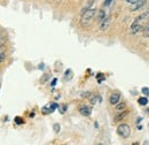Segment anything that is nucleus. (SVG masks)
<instances>
[{
    "label": "nucleus",
    "instance_id": "obj_1",
    "mask_svg": "<svg viewBox=\"0 0 149 145\" xmlns=\"http://www.w3.org/2000/svg\"><path fill=\"white\" fill-rule=\"evenodd\" d=\"M97 14V11L95 9V8H87V9H85V11H83V13H81V23L84 24V25H87V24H90V22L95 18V15Z\"/></svg>",
    "mask_w": 149,
    "mask_h": 145
},
{
    "label": "nucleus",
    "instance_id": "obj_2",
    "mask_svg": "<svg viewBox=\"0 0 149 145\" xmlns=\"http://www.w3.org/2000/svg\"><path fill=\"white\" fill-rule=\"evenodd\" d=\"M117 134L122 137V138H129L131 135V128L127 123H120L117 127Z\"/></svg>",
    "mask_w": 149,
    "mask_h": 145
},
{
    "label": "nucleus",
    "instance_id": "obj_3",
    "mask_svg": "<svg viewBox=\"0 0 149 145\" xmlns=\"http://www.w3.org/2000/svg\"><path fill=\"white\" fill-rule=\"evenodd\" d=\"M58 106H60V105H57L56 103L48 104V105H46L45 107H42V108H41V113H42V114H45V115H47V114H49V113H53V112H54Z\"/></svg>",
    "mask_w": 149,
    "mask_h": 145
},
{
    "label": "nucleus",
    "instance_id": "obj_4",
    "mask_svg": "<svg viewBox=\"0 0 149 145\" xmlns=\"http://www.w3.org/2000/svg\"><path fill=\"white\" fill-rule=\"evenodd\" d=\"M110 23H111V18H110V16H107L103 21H101V22L99 23L100 30H101V31H107L108 28L110 27Z\"/></svg>",
    "mask_w": 149,
    "mask_h": 145
},
{
    "label": "nucleus",
    "instance_id": "obj_5",
    "mask_svg": "<svg viewBox=\"0 0 149 145\" xmlns=\"http://www.w3.org/2000/svg\"><path fill=\"white\" fill-rule=\"evenodd\" d=\"M147 4V0H138L135 4H133V5H131V11L132 12H136V11H139V9H141L145 5Z\"/></svg>",
    "mask_w": 149,
    "mask_h": 145
},
{
    "label": "nucleus",
    "instance_id": "obj_6",
    "mask_svg": "<svg viewBox=\"0 0 149 145\" xmlns=\"http://www.w3.org/2000/svg\"><path fill=\"white\" fill-rule=\"evenodd\" d=\"M79 113L81 115H84V116H90L92 114V108L88 107V106H86V105H81L79 107Z\"/></svg>",
    "mask_w": 149,
    "mask_h": 145
},
{
    "label": "nucleus",
    "instance_id": "obj_7",
    "mask_svg": "<svg viewBox=\"0 0 149 145\" xmlns=\"http://www.w3.org/2000/svg\"><path fill=\"white\" fill-rule=\"evenodd\" d=\"M119 99H120V93L119 92H113L111 96H110V98H109V103L111 105L116 106V104L119 103Z\"/></svg>",
    "mask_w": 149,
    "mask_h": 145
},
{
    "label": "nucleus",
    "instance_id": "obj_8",
    "mask_svg": "<svg viewBox=\"0 0 149 145\" xmlns=\"http://www.w3.org/2000/svg\"><path fill=\"white\" fill-rule=\"evenodd\" d=\"M148 15H149V12H146V13H142V14H140L138 18L134 20V24H141V22H143L146 18H148Z\"/></svg>",
    "mask_w": 149,
    "mask_h": 145
},
{
    "label": "nucleus",
    "instance_id": "obj_9",
    "mask_svg": "<svg viewBox=\"0 0 149 145\" xmlns=\"http://www.w3.org/2000/svg\"><path fill=\"white\" fill-rule=\"evenodd\" d=\"M141 30H142V25L141 24H134V23H132V25H131V32L132 34H138Z\"/></svg>",
    "mask_w": 149,
    "mask_h": 145
},
{
    "label": "nucleus",
    "instance_id": "obj_10",
    "mask_svg": "<svg viewBox=\"0 0 149 145\" xmlns=\"http://www.w3.org/2000/svg\"><path fill=\"white\" fill-rule=\"evenodd\" d=\"M127 114H129V112H122L119 115H117L116 118H115V122H118V121H122L124 118H126L127 116Z\"/></svg>",
    "mask_w": 149,
    "mask_h": 145
},
{
    "label": "nucleus",
    "instance_id": "obj_11",
    "mask_svg": "<svg viewBox=\"0 0 149 145\" xmlns=\"http://www.w3.org/2000/svg\"><path fill=\"white\" fill-rule=\"evenodd\" d=\"M106 18H107V13H106L103 9H102V11H100V12H99V14H97V21H99V23H100L101 21H103Z\"/></svg>",
    "mask_w": 149,
    "mask_h": 145
},
{
    "label": "nucleus",
    "instance_id": "obj_12",
    "mask_svg": "<svg viewBox=\"0 0 149 145\" xmlns=\"http://www.w3.org/2000/svg\"><path fill=\"white\" fill-rule=\"evenodd\" d=\"M138 104L141 105V106H146L148 104V98L147 97H141L138 99Z\"/></svg>",
    "mask_w": 149,
    "mask_h": 145
},
{
    "label": "nucleus",
    "instance_id": "obj_13",
    "mask_svg": "<svg viewBox=\"0 0 149 145\" xmlns=\"http://www.w3.org/2000/svg\"><path fill=\"white\" fill-rule=\"evenodd\" d=\"M126 108V104L125 103H118L116 104V109L117 111H123V109Z\"/></svg>",
    "mask_w": 149,
    "mask_h": 145
},
{
    "label": "nucleus",
    "instance_id": "obj_14",
    "mask_svg": "<svg viewBox=\"0 0 149 145\" xmlns=\"http://www.w3.org/2000/svg\"><path fill=\"white\" fill-rule=\"evenodd\" d=\"M143 37H145V38H149V23H148V25L143 29Z\"/></svg>",
    "mask_w": 149,
    "mask_h": 145
},
{
    "label": "nucleus",
    "instance_id": "obj_15",
    "mask_svg": "<svg viewBox=\"0 0 149 145\" xmlns=\"http://www.w3.org/2000/svg\"><path fill=\"white\" fill-rule=\"evenodd\" d=\"M14 121H15V123H17V125H23V123H24V120H23L22 118H19V116H16V118L14 119Z\"/></svg>",
    "mask_w": 149,
    "mask_h": 145
},
{
    "label": "nucleus",
    "instance_id": "obj_16",
    "mask_svg": "<svg viewBox=\"0 0 149 145\" xmlns=\"http://www.w3.org/2000/svg\"><path fill=\"white\" fill-rule=\"evenodd\" d=\"M112 1H113V0H104V4H103V6H104V7H108V6H110V5L112 4Z\"/></svg>",
    "mask_w": 149,
    "mask_h": 145
},
{
    "label": "nucleus",
    "instance_id": "obj_17",
    "mask_svg": "<svg viewBox=\"0 0 149 145\" xmlns=\"http://www.w3.org/2000/svg\"><path fill=\"white\" fill-rule=\"evenodd\" d=\"M54 131H55V132H58V131H60V125H58V123H55V125H54Z\"/></svg>",
    "mask_w": 149,
    "mask_h": 145
},
{
    "label": "nucleus",
    "instance_id": "obj_18",
    "mask_svg": "<svg viewBox=\"0 0 149 145\" xmlns=\"http://www.w3.org/2000/svg\"><path fill=\"white\" fill-rule=\"evenodd\" d=\"M65 109H67V105H63L62 107H60V112H61V114H63V113L65 112Z\"/></svg>",
    "mask_w": 149,
    "mask_h": 145
},
{
    "label": "nucleus",
    "instance_id": "obj_19",
    "mask_svg": "<svg viewBox=\"0 0 149 145\" xmlns=\"http://www.w3.org/2000/svg\"><path fill=\"white\" fill-rule=\"evenodd\" d=\"M96 98H97V96H94L93 98L91 99V103H92V105H94V104H96Z\"/></svg>",
    "mask_w": 149,
    "mask_h": 145
},
{
    "label": "nucleus",
    "instance_id": "obj_20",
    "mask_svg": "<svg viewBox=\"0 0 149 145\" xmlns=\"http://www.w3.org/2000/svg\"><path fill=\"white\" fill-rule=\"evenodd\" d=\"M125 1H126L129 5H133V4H135L138 0H125Z\"/></svg>",
    "mask_w": 149,
    "mask_h": 145
},
{
    "label": "nucleus",
    "instance_id": "obj_21",
    "mask_svg": "<svg viewBox=\"0 0 149 145\" xmlns=\"http://www.w3.org/2000/svg\"><path fill=\"white\" fill-rule=\"evenodd\" d=\"M142 92H143V93H146V94L148 96V94H149V89H148V88H143V89H142Z\"/></svg>",
    "mask_w": 149,
    "mask_h": 145
},
{
    "label": "nucleus",
    "instance_id": "obj_22",
    "mask_svg": "<svg viewBox=\"0 0 149 145\" xmlns=\"http://www.w3.org/2000/svg\"><path fill=\"white\" fill-rule=\"evenodd\" d=\"M5 60V54H2V53H0V63L2 62Z\"/></svg>",
    "mask_w": 149,
    "mask_h": 145
},
{
    "label": "nucleus",
    "instance_id": "obj_23",
    "mask_svg": "<svg viewBox=\"0 0 149 145\" xmlns=\"http://www.w3.org/2000/svg\"><path fill=\"white\" fill-rule=\"evenodd\" d=\"M56 82H57V80H56V78H54V80L52 81V83H51V85H52V87H55Z\"/></svg>",
    "mask_w": 149,
    "mask_h": 145
},
{
    "label": "nucleus",
    "instance_id": "obj_24",
    "mask_svg": "<svg viewBox=\"0 0 149 145\" xmlns=\"http://www.w3.org/2000/svg\"><path fill=\"white\" fill-rule=\"evenodd\" d=\"M38 68H39V69H44V63L39 65V66H38Z\"/></svg>",
    "mask_w": 149,
    "mask_h": 145
},
{
    "label": "nucleus",
    "instance_id": "obj_25",
    "mask_svg": "<svg viewBox=\"0 0 149 145\" xmlns=\"http://www.w3.org/2000/svg\"><path fill=\"white\" fill-rule=\"evenodd\" d=\"M0 49H1V44H0Z\"/></svg>",
    "mask_w": 149,
    "mask_h": 145
}]
</instances>
